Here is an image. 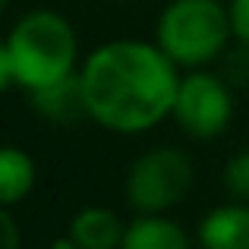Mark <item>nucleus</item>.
<instances>
[{
  "mask_svg": "<svg viewBox=\"0 0 249 249\" xmlns=\"http://www.w3.org/2000/svg\"><path fill=\"white\" fill-rule=\"evenodd\" d=\"M120 249H199V243L170 214H133Z\"/></svg>",
  "mask_w": 249,
  "mask_h": 249,
  "instance_id": "nucleus-8",
  "label": "nucleus"
},
{
  "mask_svg": "<svg viewBox=\"0 0 249 249\" xmlns=\"http://www.w3.org/2000/svg\"><path fill=\"white\" fill-rule=\"evenodd\" d=\"M196 167L183 148L155 145L139 152L123 177V199L136 214H170L189 196Z\"/></svg>",
  "mask_w": 249,
  "mask_h": 249,
  "instance_id": "nucleus-4",
  "label": "nucleus"
},
{
  "mask_svg": "<svg viewBox=\"0 0 249 249\" xmlns=\"http://www.w3.org/2000/svg\"><path fill=\"white\" fill-rule=\"evenodd\" d=\"M76 79L85 120L117 136H142L174 117L183 70L155 38H110L82 57Z\"/></svg>",
  "mask_w": 249,
  "mask_h": 249,
  "instance_id": "nucleus-1",
  "label": "nucleus"
},
{
  "mask_svg": "<svg viewBox=\"0 0 249 249\" xmlns=\"http://www.w3.org/2000/svg\"><path fill=\"white\" fill-rule=\"evenodd\" d=\"M32 104H35V110L44 120H54V123H70V120H76V117H85L82 95H79V79H76V76L67 79V82H60V85L32 91Z\"/></svg>",
  "mask_w": 249,
  "mask_h": 249,
  "instance_id": "nucleus-10",
  "label": "nucleus"
},
{
  "mask_svg": "<svg viewBox=\"0 0 249 249\" xmlns=\"http://www.w3.org/2000/svg\"><path fill=\"white\" fill-rule=\"evenodd\" d=\"M123 3H139V0H123Z\"/></svg>",
  "mask_w": 249,
  "mask_h": 249,
  "instance_id": "nucleus-15",
  "label": "nucleus"
},
{
  "mask_svg": "<svg viewBox=\"0 0 249 249\" xmlns=\"http://www.w3.org/2000/svg\"><path fill=\"white\" fill-rule=\"evenodd\" d=\"M170 120L199 142L224 136L233 123V85L224 73H212L208 67L183 70Z\"/></svg>",
  "mask_w": 249,
  "mask_h": 249,
  "instance_id": "nucleus-5",
  "label": "nucleus"
},
{
  "mask_svg": "<svg viewBox=\"0 0 249 249\" xmlns=\"http://www.w3.org/2000/svg\"><path fill=\"white\" fill-rule=\"evenodd\" d=\"M82 67L79 32L51 6H35L13 19L0 44V89L41 91L73 79Z\"/></svg>",
  "mask_w": 249,
  "mask_h": 249,
  "instance_id": "nucleus-2",
  "label": "nucleus"
},
{
  "mask_svg": "<svg viewBox=\"0 0 249 249\" xmlns=\"http://www.w3.org/2000/svg\"><path fill=\"white\" fill-rule=\"evenodd\" d=\"M63 233L79 249H120L126 221L107 205H82L67 221Z\"/></svg>",
  "mask_w": 249,
  "mask_h": 249,
  "instance_id": "nucleus-7",
  "label": "nucleus"
},
{
  "mask_svg": "<svg viewBox=\"0 0 249 249\" xmlns=\"http://www.w3.org/2000/svg\"><path fill=\"white\" fill-rule=\"evenodd\" d=\"M51 249H79V246H76V243H73V240H70V237H67V233H63V237H57V240H54V243H51Z\"/></svg>",
  "mask_w": 249,
  "mask_h": 249,
  "instance_id": "nucleus-14",
  "label": "nucleus"
},
{
  "mask_svg": "<svg viewBox=\"0 0 249 249\" xmlns=\"http://www.w3.org/2000/svg\"><path fill=\"white\" fill-rule=\"evenodd\" d=\"M227 6H231L233 38L240 44H249V0H227Z\"/></svg>",
  "mask_w": 249,
  "mask_h": 249,
  "instance_id": "nucleus-13",
  "label": "nucleus"
},
{
  "mask_svg": "<svg viewBox=\"0 0 249 249\" xmlns=\"http://www.w3.org/2000/svg\"><path fill=\"white\" fill-rule=\"evenodd\" d=\"M221 183H224V189H227L231 199H246L249 202V148L233 152L231 158L224 161Z\"/></svg>",
  "mask_w": 249,
  "mask_h": 249,
  "instance_id": "nucleus-11",
  "label": "nucleus"
},
{
  "mask_svg": "<svg viewBox=\"0 0 249 249\" xmlns=\"http://www.w3.org/2000/svg\"><path fill=\"white\" fill-rule=\"evenodd\" d=\"M155 41L180 70H202L231 51L233 22L224 0H167L155 22Z\"/></svg>",
  "mask_w": 249,
  "mask_h": 249,
  "instance_id": "nucleus-3",
  "label": "nucleus"
},
{
  "mask_svg": "<svg viewBox=\"0 0 249 249\" xmlns=\"http://www.w3.org/2000/svg\"><path fill=\"white\" fill-rule=\"evenodd\" d=\"M38 183V164L25 148L6 145L0 152V205L16 208L35 193Z\"/></svg>",
  "mask_w": 249,
  "mask_h": 249,
  "instance_id": "nucleus-9",
  "label": "nucleus"
},
{
  "mask_svg": "<svg viewBox=\"0 0 249 249\" xmlns=\"http://www.w3.org/2000/svg\"><path fill=\"white\" fill-rule=\"evenodd\" d=\"M199 249H249V202L227 199L208 208L196 224Z\"/></svg>",
  "mask_w": 249,
  "mask_h": 249,
  "instance_id": "nucleus-6",
  "label": "nucleus"
},
{
  "mask_svg": "<svg viewBox=\"0 0 249 249\" xmlns=\"http://www.w3.org/2000/svg\"><path fill=\"white\" fill-rule=\"evenodd\" d=\"M0 249H22V231L16 224V214L3 205H0Z\"/></svg>",
  "mask_w": 249,
  "mask_h": 249,
  "instance_id": "nucleus-12",
  "label": "nucleus"
}]
</instances>
